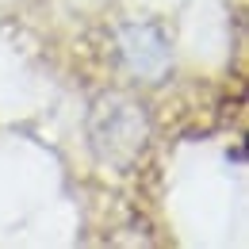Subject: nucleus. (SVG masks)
<instances>
[{
  "mask_svg": "<svg viewBox=\"0 0 249 249\" xmlns=\"http://www.w3.org/2000/svg\"><path fill=\"white\" fill-rule=\"evenodd\" d=\"M119 54H123L126 69L146 77V81H161L169 62H173L169 38L157 23H126L119 31Z\"/></svg>",
  "mask_w": 249,
  "mask_h": 249,
  "instance_id": "obj_2",
  "label": "nucleus"
},
{
  "mask_svg": "<svg viewBox=\"0 0 249 249\" xmlns=\"http://www.w3.org/2000/svg\"><path fill=\"white\" fill-rule=\"evenodd\" d=\"M89 146L100 165L126 173L150 146V119L142 111L138 100H130L126 92H104L92 100L89 111Z\"/></svg>",
  "mask_w": 249,
  "mask_h": 249,
  "instance_id": "obj_1",
  "label": "nucleus"
}]
</instances>
